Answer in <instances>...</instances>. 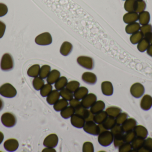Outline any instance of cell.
Instances as JSON below:
<instances>
[{
  "mask_svg": "<svg viewBox=\"0 0 152 152\" xmlns=\"http://www.w3.org/2000/svg\"><path fill=\"white\" fill-rule=\"evenodd\" d=\"M116 124L115 118L108 116L104 121L103 122V127L106 130H110Z\"/></svg>",
  "mask_w": 152,
  "mask_h": 152,
  "instance_id": "4dcf8cb0",
  "label": "cell"
},
{
  "mask_svg": "<svg viewBox=\"0 0 152 152\" xmlns=\"http://www.w3.org/2000/svg\"><path fill=\"white\" fill-rule=\"evenodd\" d=\"M77 62L81 67L87 69L92 70L94 68V60L91 57L80 56L77 59Z\"/></svg>",
  "mask_w": 152,
  "mask_h": 152,
  "instance_id": "9c48e42d",
  "label": "cell"
},
{
  "mask_svg": "<svg viewBox=\"0 0 152 152\" xmlns=\"http://www.w3.org/2000/svg\"><path fill=\"white\" fill-rule=\"evenodd\" d=\"M17 92L15 87L9 83H6L0 87V94L6 98H11L17 95Z\"/></svg>",
  "mask_w": 152,
  "mask_h": 152,
  "instance_id": "3957f363",
  "label": "cell"
},
{
  "mask_svg": "<svg viewBox=\"0 0 152 152\" xmlns=\"http://www.w3.org/2000/svg\"><path fill=\"white\" fill-rule=\"evenodd\" d=\"M1 121L4 126L11 128L16 125L17 120L14 114L11 112H5L2 115Z\"/></svg>",
  "mask_w": 152,
  "mask_h": 152,
  "instance_id": "277c9868",
  "label": "cell"
},
{
  "mask_svg": "<svg viewBox=\"0 0 152 152\" xmlns=\"http://www.w3.org/2000/svg\"><path fill=\"white\" fill-rule=\"evenodd\" d=\"M123 137L125 142L131 143L136 137V136L134 130H132L126 133L125 134L123 135Z\"/></svg>",
  "mask_w": 152,
  "mask_h": 152,
  "instance_id": "ee69618b",
  "label": "cell"
},
{
  "mask_svg": "<svg viewBox=\"0 0 152 152\" xmlns=\"http://www.w3.org/2000/svg\"><path fill=\"white\" fill-rule=\"evenodd\" d=\"M53 87L51 84H48L44 85L40 90V94L42 97H47L48 95L52 91Z\"/></svg>",
  "mask_w": 152,
  "mask_h": 152,
  "instance_id": "60d3db41",
  "label": "cell"
},
{
  "mask_svg": "<svg viewBox=\"0 0 152 152\" xmlns=\"http://www.w3.org/2000/svg\"><path fill=\"white\" fill-rule=\"evenodd\" d=\"M45 85V81H44L43 79L41 77L34 78L33 81V85L34 88L36 90L39 91L41 89V88L44 86Z\"/></svg>",
  "mask_w": 152,
  "mask_h": 152,
  "instance_id": "74e56055",
  "label": "cell"
},
{
  "mask_svg": "<svg viewBox=\"0 0 152 152\" xmlns=\"http://www.w3.org/2000/svg\"><path fill=\"white\" fill-rule=\"evenodd\" d=\"M69 104H70V106L76 109V108L81 105V103H80L79 100H77L75 98V99H72L71 101H69Z\"/></svg>",
  "mask_w": 152,
  "mask_h": 152,
  "instance_id": "db71d44e",
  "label": "cell"
},
{
  "mask_svg": "<svg viewBox=\"0 0 152 152\" xmlns=\"http://www.w3.org/2000/svg\"><path fill=\"white\" fill-rule=\"evenodd\" d=\"M70 121L73 126L78 129L83 128L86 123L84 118L76 114H74L71 117Z\"/></svg>",
  "mask_w": 152,
  "mask_h": 152,
  "instance_id": "7c38bea8",
  "label": "cell"
},
{
  "mask_svg": "<svg viewBox=\"0 0 152 152\" xmlns=\"http://www.w3.org/2000/svg\"><path fill=\"white\" fill-rule=\"evenodd\" d=\"M108 117L106 112L104 111L98 112L94 115V121L96 124H102L106 118Z\"/></svg>",
  "mask_w": 152,
  "mask_h": 152,
  "instance_id": "f1b7e54d",
  "label": "cell"
},
{
  "mask_svg": "<svg viewBox=\"0 0 152 152\" xmlns=\"http://www.w3.org/2000/svg\"><path fill=\"white\" fill-rule=\"evenodd\" d=\"M136 126V120L134 119L130 118L127 119L121 125V127L124 133H126L134 130Z\"/></svg>",
  "mask_w": 152,
  "mask_h": 152,
  "instance_id": "5bb4252c",
  "label": "cell"
},
{
  "mask_svg": "<svg viewBox=\"0 0 152 152\" xmlns=\"http://www.w3.org/2000/svg\"></svg>",
  "mask_w": 152,
  "mask_h": 152,
  "instance_id": "be15d7a7",
  "label": "cell"
},
{
  "mask_svg": "<svg viewBox=\"0 0 152 152\" xmlns=\"http://www.w3.org/2000/svg\"><path fill=\"white\" fill-rule=\"evenodd\" d=\"M140 106L143 110H149L152 107V96L149 95H144L141 100Z\"/></svg>",
  "mask_w": 152,
  "mask_h": 152,
  "instance_id": "9a60e30c",
  "label": "cell"
},
{
  "mask_svg": "<svg viewBox=\"0 0 152 152\" xmlns=\"http://www.w3.org/2000/svg\"><path fill=\"white\" fill-rule=\"evenodd\" d=\"M42 152H56L55 149L53 148H50V147H46L45 149H44L42 151Z\"/></svg>",
  "mask_w": 152,
  "mask_h": 152,
  "instance_id": "6f0895ef",
  "label": "cell"
},
{
  "mask_svg": "<svg viewBox=\"0 0 152 152\" xmlns=\"http://www.w3.org/2000/svg\"><path fill=\"white\" fill-rule=\"evenodd\" d=\"M4 138V136L2 132H0V145L3 141Z\"/></svg>",
  "mask_w": 152,
  "mask_h": 152,
  "instance_id": "91938a15",
  "label": "cell"
},
{
  "mask_svg": "<svg viewBox=\"0 0 152 152\" xmlns=\"http://www.w3.org/2000/svg\"><path fill=\"white\" fill-rule=\"evenodd\" d=\"M73 46L71 43L68 42H65L61 46L60 52L63 56H67L72 51Z\"/></svg>",
  "mask_w": 152,
  "mask_h": 152,
  "instance_id": "603a6c76",
  "label": "cell"
},
{
  "mask_svg": "<svg viewBox=\"0 0 152 152\" xmlns=\"http://www.w3.org/2000/svg\"><path fill=\"white\" fill-rule=\"evenodd\" d=\"M123 21L126 24L136 22L138 20V13L135 12H128L123 16Z\"/></svg>",
  "mask_w": 152,
  "mask_h": 152,
  "instance_id": "d6986e66",
  "label": "cell"
},
{
  "mask_svg": "<svg viewBox=\"0 0 152 152\" xmlns=\"http://www.w3.org/2000/svg\"><path fill=\"white\" fill-rule=\"evenodd\" d=\"M138 1H140V0H138Z\"/></svg>",
  "mask_w": 152,
  "mask_h": 152,
  "instance_id": "6125c7cd",
  "label": "cell"
},
{
  "mask_svg": "<svg viewBox=\"0 0 152 152\" xmlns=\"http://www.w3.org/2000/svg\"><path fill=\"white\" fill-rule=\"evenodd\" d=\"M60 72L57 70H53L50 72V74L47 77V83L53 84L60 77Z\"/></svg>",
  "mask_w": 152,
  "mask_h": 152,
  "instance_id": "7402d4cb",
  "label": "cell"
},
{
  "mask_svg": "<svg viewBox=\"0 0 152 152\" xmlns=\"http://www.w3.org/2000/svg\"><path fill=\"white\" fill-rule=\"evenodd\" d=\"M51 71V67L49 65H45L40 68L39 76L43 79H46Z\"/></svg>",
  "mask_w": 152,
  "mask_h": 152,
  "instance_id": "ab89813d",
  "label": "cell"
},
{
  "mask_svg": "<svg viewBox=\"0 0 152 152\" xmlns=\"http://www.w3.org/2000/svg\"><path fill=\"white\" fill-rule=\"evenodd\" d=\"M113 138L114 136L112 133L108 130H105L98 135V142L102 146L107 147L112 143Z\"/></svg>",
  "mask_w": 152,
  "mask_h": 152,
  "instance_id": "6da1fadb",
  "label": "cell"
},
{
  "mask_svg": "<svg viewBox=\"0 0 152 152\" xmlns=\"http://www.w3.org/2000/svg\"><path fill=\"white\" fill-rule=\"evenodd\" d=\"M40 66L38 64H35L30 67L27 71V74L29 76L35 78L39 75Z\"/></svg>",
  "mask_w": 152,
  "mask_h": 152,
  "instance_id": "1f68e13d",
  "label": "cell"
},
{
  "mask_svg": "<svg viewBox=\"0 0 152 152\" xmlns=\"http://www.w3.org/2000/svg\"><path fill=\"white\" fill-rule=\"evenodd\" d=\"M144 37L148 40L150 44L152 45V32L146 34L144 36Z\"/></svg>",
  "mask_w": 152,
  "mask_h": 152,
  "instance_id": "9f6ffc18",
  "label": "cell"
},
{
  "mask_svg": "<svg viewBox=\"0 0 152 152\" xmlns=\"http://www.w3.org/2000/svg\"><path fill=\"white\" fill-rule=\"evenodd\" d=\"M69 103L68 101L62 98L57 101L53 104V109L56 111H61L63 109L67 107Z\"/></svg>",
  "mask_w": 152,
  "mask_h": 152,
  "instance_id": "83f0119b",
  "label": "cell"
},
{
  "mask_svg": "<svg viewBox=\"0 0 152 152\" xmlns=\"http://www.w3.org/2000/svg\"><path fill=\"white\" fill-rule=\"evenodd\" d=\"M75 108L70 106H67L61 111V115L63 118L67 119L75 114Z\"/></svg>",
  "mask_w": 152,
  "mask_h": 152,
  "instance_id": "4316f807",
  "label": "cell"
},
{
  "mask_svg": "<svg viewBox=\"0 0 152 152\" xmlns=\"http://www.w3.org/2000/svg\"><path fill=\"white\" fill-rule=\"evenodd\" d=\"M1 68L4 71L11 70L14 67V60L12 56L9 53H5L3 55L1 59Z\"/></svg>",
  "mask_w": 152,
  "mask_h": 152,
  "instance_id": "7a4b0ae2",
  "label": "cell"
},
{
  "mask_svg": "<svg viewBox=\"0 0 152 152\" xmlns=\"http://www.w3.org/2000/svg\"><path fill=\"white\" fill-rule=\"evenodd\" d=\"M82 151L84 152H93L94 151V145L90 142L84 143L82 148Z\"/></svg>",
  "mask_w": 152,
  "mask_h": 152,
  "instance_id": "c3c4849f",
  "label": "cell"
},
{
  "mask_svg": "<svg viewBox=\"0 0 152 152\" xmlns=\"http://www.w3.org/2000/svg\"><path fill=\"white\" fill-rule=\"evenodd\" d=\"M143 37L144 35L142 33L141 31H138L131 35L130 37V42L133 44H137Z\"/></svg>",
  "mask_w": 152,
  "mask_h": 152,
  "instance_id": "f35d334b",
  "label": "cell"
},
{
  "mask_svg": "<svg viewBox=\"0 0 152 152\" xmlns=\"http://www.w3.org/2000/svg\"><path fill=\"white\" fill-rule=\"evenodd\" d=\"M134 132L137 137L145 139L147 138L148 132L146 128L141 125L136 126L134 129Z\"/></svg>",
  "mask_w": 152,
  "mask_h": 152,
  "instance_id": "ac0fdd59",
  "label": "cell"
},
{
  "mask_svg": "<svg viewBox=\"0 0 152 152\" xmlns=\"http://www.w3.org/2000/svg\"><path fill=\"white\" fill-rule=\"evenodd\" d=\"M58 143V137L56 134H52L46 137L43 142V145L46 147L55 148Z\"/></svg>",
  "mask_w": 152,
  "mask_h": 152,
  "instance_id": "8fae6325",
  "label": "cell"
},
{
  "mask_svg": "<svg viewBox=\"0 0 152 152\" xmlns=\"http://www.w3.org/2000/svg\"><path fill=\"white\" fill-rule=\"evenodd\" d=\"M6 29L5 24L0 21V38H2L4 35Z\"/></svg>",
  "mask_w": 152,
  "mask_h": 152,
  "instance_id": "11a10c76",
  "label": "cell"
},
{
  "mask_svg": "<svg viewBox=\"0 0 152 152\" xmlns=\"http://www.w3.org/2000/svg\"><path fill=\"white\" fill-rule=\"evenodd\" d=\"M130 93L135 98L142 97L145 92L144 87L141 83H136L131 86L130 89Z\"/></svg>",
  "mask_w": 152,
  "mask_h": 152,
  "instance_id": "ba28073f",
  "label": "cell"
},
{
  "mask_svg": "<svg viewBox=\"0 0 152 152\" xmlns=\"http://www.w3.org/2000/svg\"><path fill=\"white\" fill-rule=\"evenodd\" d=\"M140 31L142 33L144 36L146 34L152 32V26L149 24L142 25L140 28Z\"/></svg>",
  "mask_w": 152,
  "mask_h": 152,
  "instance_id": "f907efd6",
  "label": "cell"
},
{
  "mask_svg": "<svg viewBox=\"0 0 152 152\" xmlns=\"http://www.w3.org/2000/svg\"><path fill=\"white\" fill-rule=\"evenodd\" d=\"M119 152H128L132 151V145L131 143L125 142L119 147Z\"/></svg>",
  "mask_w": 152,
  "mask_h": 152,
  "instance_id": "681fc988",
  "label": "cell"
},
{
  "mask_svg": "<svg viewBox=\"0 0 152 152\" xmlns=\"http://www.w3.org/2000/svg\"><path fill=\"white\" fill-rule=\"evenodd\" d=\"M146 8V3L143 0H137L136 3L135 10V12L139 13L144 11Z\"/></svg>",
  "mask_w": 152,
  "mask_h": 152,
  "instance_id": "b9f144b4",
  "label": "cell"
},
{
  "mask_svg": "<svg viewBox=\"0 0 152 152\" xmlns=\"http://www.w3.org/2000/svg\"><path fill=\"white\" fill-rule=\"evenodd\" d=\"M60 94V96H61L63 99L67 101H71L74 97L73 93L65 87L61 90Z\"/></svg>",
  "mask_w": 152,
  "mask_h": 152,
  "instance_id": "8d00e7d4",
  "label": "cell"
},
{
  "mask_svg": "<svg viewBox=\"0 0 152 152\" xmlns=\"http://www.w3.org/2000/svg\"><path fill=\"white\" fill-rule=\"evenodd\" d=\"M88 90L84 87H79L74 93V96L78 100H81L88 94Z\"/></svg>",
  "mask_w": 152,
  "mask_h": 152,
  "instance_id": "cb8c5ba5",
  "label": "cell"
},
{
  "mask_svg": "<svg viewBox=\"0 0 152 152\" xmlns=\"http://www.w3.org/2000/svg\"><path fill=\"white\" fill-rule=\"evenodd\" d=\"M105 104L102 101H96L90 107V111L93 114H96L104 110L105 108Z\"/></svg>",
  "mask_w": 152,
  "mask_h": 152,
  "instance_id": "44dd1931",
  "label": "cell"
},
{
  "mask_svg": "<svg viewBox=\"0 0 152 152\" xmlns=\"http://www.w3.org/2000/svg\"><path fill=\"white\" fill-rule=\"evenodd\" d=\"M113 142L114 146L116 148H119L125 142L123 135L114 137Z\"/></svg>",
  "mask_w": 152,
  "mask_h": 152,
  "instance_id": "7dc6e473",
  "label": "cell"
},
{
  "mask_svg": "<svg viewBox=\"0 0 152 152\" xmlns=\"http://www.w3.org/2000/svg\"><path fill=\"white\" fill-rule=\"evenodd\" d=\"M97 100V97L93 93L88 94L81 100V105L86 109H89Z\"/></svg>",
  "mask_w": 152,
  "mask_h": 152,
  "instance_id": "30bf717a",
  "label": "cell"
},
{
  "mask_svg": "<svg viewBox=\"0 0 152 152\" xmlns=\"http://www.w3.org/2000/svg\"><path fill=\"white\" fill-rule=\"evenodd\" d=\"M75 113L84 118L86 122L88 121H94V114L88 110L87 109L80 105L75 109Z\"/></svg>",
  "mask_w": 152,
  "mask_h": 152,
  "instance_id": "8992f818",
  "label": "cell"
},
{
  "mask_svg": "<svg viewBox=\"0 0 152 152\" xmlns=\"http://www.w3.org/2000/svg\"><path fill=\"white\" fill-rule=\"evenodd\" d=\"M7 6L3 3H0V17L4 16L8 12Z\"/></svg>",
  "mask_w": 152,
  "mask_h": 152,
  "instance_id": "f5cc1de1",
  "label": "cell"
},
{
  "mask_svg": "<svg viewBox=\"0 0 152 152\" xmlns=\"http://www.w3.org/2000/svg\"><path fill=\"white\" fill-rule=\"evenodd\" d=\"M137 0H126L124 4V8L128 12H135Z\"/></svg>",
  "mask_w": 152,
  "mask_h": 152,
  "instance_id": "d590c367",
  "label": "cell"
},
{
  "mask_svg": "<svg viewBox=\"0 0 152 152\" xmlns=\"http://www.w3.org/2000/svg\"><path fill=\"white\" fill-rule=\"evenodd\" d=\"M140 24L138 22H135L128 24L126 27V31L128 34L132 35L138 32L140 30Z\"/></svg>",
  "mask_w": 152,
  "mask_h": 152,
  "instance_id": "484cf974",
  "label": "cell"
},
{
  "mask_svg": "<svg viewBox=\"0 0 152 152\" xmlns=\"http://www.w3.org/2000/svg\"><path fill=\"white\" fill-rule=\"evenodd\" d=\"M150 14L148 11H144L138 14V20L140 24L142 25L149 24L150 21Z\"/></svg>",
  "mask_w": 152,
  "mask_h": 152,
  "instance_id": "d4e9b609",
  "label": "cell"
},
{
  "mask_svg": "<svg viewBox=\"0 0 152 152\" xmlns=\"http://www.w3.org/2000/svg\"><path fill=\"white\" fill-rule=\"evenodd\" d=\"M83 128L86 133L92 135L97 136L100 134L99 126L94 121H86Z\"/></svg>",
  "mask_w": 152,
  "mask_h": 152,
  "instance_id": "5b68a950",
  "label": "cell"
},
{
  "mask_svg": "<svg viewBox=\"0 0 152 152\" xmlns=\"http://www.w3.org/2000/svg\"><path fill=\"white\" fill-rule=\"evenodd\" d=\"M60 97V94L57 90H52L46 98L47 102L50 105H53Z\"/></svg>",
  "mask_w": 152,
  "mask_h": 152,
  "instance_id": "ffe728a7",
  "label": "cell"
},
{
  "mask_svg": "<svg viewBox=\"0 0 152 152\" xmlns=\"http://www.w3.org/2000/svg\"><path fill=\"white\" fill-rule=\"evenodd\" d=\"M147 53L149 55L152 57V45H150L147 50Z\"/></svg>",
  "mask_w": 152,
  "mask_h": 152,
  "instance_id": "680465c9",
  "label": "cell"
},
{
  "mask_svg": "<svg viewBox=\"0 0 152 152\" xmlns=\"http://www.w3.org/2000/svg\"><path fill=\"white\" fill-rule=\"evenodd\" d=\"M68 83V80L65 76L60 77L55 82L54 87L55 89L58 91H61L65 88Z\"/></svg>",
  "mask_w": 152,
  "mask_h": 152,
  "instance_id": "d6a6232c",
  "label": "cell"
},
{
  "mask_svg": "<svg viewBox=\"0 0 152 152\" xmlns=\"http://www.w3.org/2000/svg\"><path fill=\"white\" fill-rule=\"evenodd\" d=\"M83 81L88 84H94L97 81V77L94 73L90 72H86L82 76Z\"/></svg>",
  "mask_w": 152,
  "mask_h": 152,
  "instance_id": "e0dca14e",
  "label": "cell"
},
{
  "mask_svg": "<svg viewBox=\"0 0 152 152\" xmlns=\"http://www.w3.org/2000/svg\"><path fill=\"white\" fill-rule=\"evenodd\" d=\"M105 112L108 116L115 118L121 112V109L118 107L112 106L107 108Z\"/></svg>",
  "mask_w": 152,
  "mask_h": 152,
  "instance_id": "836d02e7",
  "label": "cell"
},
{
  "mask_svg": "<svg viewBox=\"0 0 152 152\" xmlns=\"http://www.w3.org/2000/svg\"><path fill=\"white\" fill-rule=\"evenodd\" d=\"M4 149L8 151H15L18 148V142L15 139H8L4 142Z\"/></svg>",
  "mask_w": 152,
  "mask_h": 152,
  "instance_id": "4fadbf2b",
  "label": "cell"
},
{
  "mask_svg": "<svg viewBox=\"0 0 152 152\" xmlns=\"http://www.w3.org/2000/svg\"><path fill=\"white\" fill-rule=\"evenodd\" d=\"M143 146L148 152H152V138L151 137L145 138Z\"/></svg>",
  "mask_w": 152,
  "mask_h": 152,
  "instance_id": "816d5d0a",
  "label": "cell"
},
{
  "mask_svg": "<svg viewBox=\"0 0 152 152\" xmlns=\"http://www.w3.org/2000/svg\"><path fill=\"white\" fill-rule=\"evenodd\" d=\"M35 42L39 45H49L52 43V37L50 33L45 32L37 36L35 39Z\"/></svg>",
  "mask_w": 152,
  "mask_h": 152,
  "instance_id": "52a82bcc",
  "label": "cell"
},
{
  "mask_svg": "<svg viewBox=\"0 0 152 152\" xmlns=\"http://www.w3.org/2000/svg\"><path fill=\"white\" fill-rule=\"evenodd\" d=\"M80 84L79 82L75 80H73L68 83L66 87L67 89H68L72 93H74L80 87Z\"/></svg>",
  "mask_w": 152,
  "mask_h": 152,
  "instance_id": "f6af8a7d",
  "label": "cell"
},
{
  "mask_svg": "<svg viewBox=\"0 0 152 152\" xmlns=\"http://www.w3.org/2000/svg\"><path fill=\"white\" fill-rule=\"evenodd\" d=\"M4 107V102L0 98V111L3 109Z\"/></svg>",
  "mask_w": 152,
  "mask_h": 152,
  "instance_id": "94428289",
  "label": "cell"
},
{
  "mask_svg": "<svg viewBox=\"0 0 152 152\" xmlns=\"http://www.w3.org/2000/svg\"><path fill=\"white\" fill-rule=\"evenodd\" d=\"M145 139L140 137H136L131 143L132 149L134 151L137 152L139 149L142 147L144 143Z\"/></svg>",
  "mask_w": 152,
  "mask_h": 152,
  "instance_id": "f546056e",
  "label": "cell"
},
{
  "mask_svg": "<svg viewBox=\"0 0 152 152\" xmlns=\"http://www.w3.org/2000/svg\"><path fill=\"white\" fill-rule=\"evenodd\" d=\"M150 43L148 40L144 37L137 43V49L139 51L143 52L145 51H147L149 46L150 45Z\"/></svg>",
  "mask_w": 152,
  "mask_h": 152,
  "instance_id": "e575fe53",
  "label": "cell"
},
{
  "mask_svg": "<svg viewBox=\"0 0 152 152\" xmlns=\"http://www.w3.org/2000/svg\"><path fill=\"white\" fill-rule=\"evenodd\" d=\"M110 130L111 132L112 133L114 137L124 135V132L121 125L116 124Z\"/></svg>",
  "mask_w": 152,
  "mask_h": 152,
  "instance_id": "7bdbcfd3",
  "label": "cell"
},
{
  "mask_svg": "<svg viewBox=\"0 0 152 152\" xmlns=\"http://www.w3.org/2000/svg\"><path fill=\"white\" fill-rule=\"evenodd\" d=\"M128 119V115L126 112H121L116 118V124L121 125Z\"/></svg>",
  "mask_w": 152,
  "mask_h": 152,
  "instance_id": "bcb514c9",
  "label": "cell"
},
{
  "mask_svg": "<svg viewBox=\"0 0 152 152\" xmlns=\"http://www.w3.org/2000/svg\"><path fill=\"white\" fill-rule=\"evenodd\" d=\"M102 92L104 95L110 96L113 94V87L112 84L110 81H104L101 85Z\"/></svg>",
  "mask_w": 152,
  "mask_h": 152,
  "instance_id": "2e32d148",
  "label": "cell"
}]
</instances>
